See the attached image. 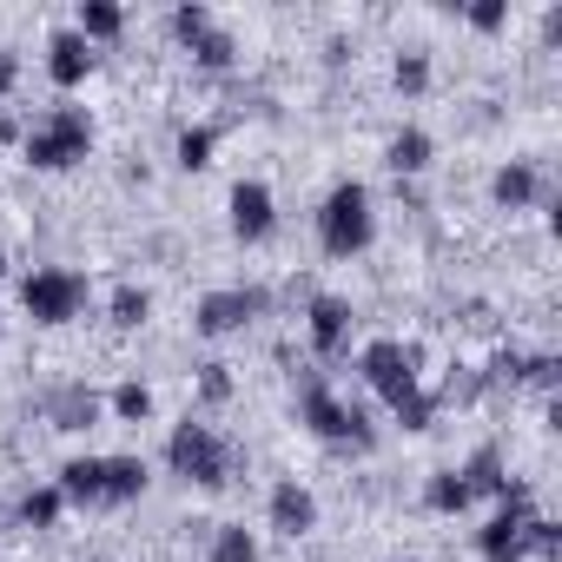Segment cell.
I'll list each match as a JSON object with an SVG mask.
<instances>
[{"label": "cell", "mask_w": 562, "mask_h": 562, "mask_svg": "<svg viewBox=\"0 0 562 562\" xmlns=\"http://www.w3.org/2000/svg\"><path fill=\"white\" fill-rule=\"evenodd\" d=\"M378 238V199L364 179H338L325 199H318V251L325 258H358L371 251Z\"/></svg>", "instance_id": "1"}, {"label": "cell", "mask_w": 562, "mask_h": 562, "mask_svg": "<svg viewBox=\"0 0 562 562\" xmlns=\"http://www.w3.org/2000/svg\"><path fill=\"white\" fill-rule=\"evenodd\" d=\"M93 153V113L87 106H47L27 133H21V159L34 166V172H74L80 159Z\"/></svg>", "instance_id": "2"}, {"label": "cell", "mask_w": 562, "mask_h": 562, "mask_svg": "<svg viewBox=\"0 0 562 562\" xmlns=\"http://www.w3.org/2000/svg\"><path fill=\"white\" fill-rule=\"evenodd\" d=\"M299 424H305L318 443H331V450H371V443H378L371 411L351 404V397H338L318 371H305V384H299Z\"/></svg>", "instance_id": "3"}, {"label": "cell", "mask_w": 562, "mask_h": 562, "mask_svg": "<svg viewBox=\"0 0 562 562\" xmlns=\"http://www.w3.org/2000/svg\"><path fill=\"white\" fill-rule=\"evenodd\" d=\"M166 463H172V476H186L192 490H225L232 470H238V450H232L212 424L186 417V424H172V437H166Z\"/></svg>", "instance_id": "4"}, {"label": "cell", "mask_w": 562, "mask_h": 562, "mask_svg": "<svg viewBox=\"0 0 562 562\" xmlns=\"http://www.w3.org/2000/svg\"><path fill=\"white\" fill-rule=\"evenodd\" d=\"M21 312H27L34 325H47V331L74 325V318L87 312V271H74V265H41V271H27V278H21Z\"/></svg>", "instance_id": "5"}, {"label": "cell", "mask_w": 562, "mask_h": 562, "mask_svg": "<svg viewBox=\"0 0 562 562\" xmlns=\"http://www.w3.org/2000/svg\"><path fill=\"white\" fill-rule=\"evenodd\" d=\"M358 371H364V384H371L384 404H404L411 391H424V351H417L411 338H371V345L358 351Z\"/></svg>", "instance_id": "6"}, {"label": "cell", "mask_w": 562, "mask_h": 562, "mask_svg": "<svg viewBox=\"0 0 562 562\" xmlns=\"http://www.w3.org/2000/svg\"><path fill=\"white\" fill-rule=\"evenodd\" d=\"M529 516H536V490H529L522 476H509L503 496H496V516L476 529V555H483V562H529V555H522Z\"/></svg>", "instance_id": "7"}, {"label": "cell", "mask_w": 562, "mask_h": 562, "mask_svg": "<svg viewBox=\"0 0 562 562\" xmlns=\"http://www.w3.org/2000/svg\"><path fill=\"white\" fill-rule=\"evenodd\" d=\"M265 312H271V292L265 285H218V292H205L192 305V331L199 338H232V331H245Z\"/></svg>", "instance_id": "8"}, {"label": "cell", "mask_w": 562, "mask_h": 562, "mask_svg": "<svg viewBox=\"0 0 562 562\" xmlns=\"http://www.w3.org/2000/svg\"><path fill=\"white\" fill-rule=\"evenodd\" d=\"M351 299H338V292H312L305 299V338H312V358L318 364H345L351 358Z\"/></svg>", "instance_id": "9"}, {"label": "cell", "mask_w": 562, "mask_h": 562, "mask_svg": "<svg viewBox=\"0 0 562 562\" xmlns=\"http://www.w3.org/2000/svg\"><path fill=\"white\" fill-rule=\"evenodd\" d=\"M225 212H232V238H238V245H265V238L278 232V199H271L265 179H238V186L225 192Z\"/></svg>", "instance_id": "10"}, {"label": "cell", "mask_w": 562, "mask_h": 562, "mask_svg": "<svg viewBox=\"0 0 562 562\" xmlns=\"http://www.w3.org/2000/svg\"><path fill=\"white\" fill-rule=\"evenodd\" d=\"M265 516H271V529L285 536V542L312 536V529H318V496H312V483L278 476V483H271V496H265Z\"/></svg>", "instance_id": "11"}, {"label": "cell", "mask_w": 562, "mask_h": 562, "mask_svg": "<svg viewBox=\"0 0 562 562\" xmlns=\"http://www.w3.org/2000/svg\"><path fill=\"white\" fill-rule=\"evenodd\" d=\"M41 417H47V430H67V437H74V430H93V424L106 417V397L74 378V384H54V391L41 397Z\"/></svg>", "instance_id": "12"}, {"label": "cell", "mask_w": 562, "mask_h": 562, "mask_svg": "<svg viewBox=\"0 0 562 562\" xmlns=\"http://www.w3.org/2000/svg\"><path fill=\"white\" fill-rule=\"evenodd\" d=\"M93 67H100V54H93V47L74 34V27H60V34L47 41V80H54L60 93H74V87H80Z\"/></svg>", "instance_id": "13"}, {"label": "cell", "mask_w": 562, "mask_h": 562, "mask_svg": "<svg viewBox=\"0 0 562 562\" xmlns=\"http://www.w3.org/2000/svg\"><path fill=\"white\" fill-rule=\"evenodd\" d=\"M490 199H496L503 212H529L536 199H549V186H542V172H536L529 159H503L496 179H490Z\"/></svg>", "instance_id": "14"}, {"label": "cell", "mask_w": 562, "mask_h": 562, "mask_svg": "<svg viewBox=\"0 0 562 562\" xmlns=\"http://www.w3.org/2000/svg\"><path fill=\"white\" fill-rule=\"evenodd\" d=\"M430 159H437V139H430L424 126H397V133L384 139V166L397 172V186L417 179V172H430Z\"/></svg>", "instance_id": "15"}, {"label": "cell", "mask_w": 562, "mask_h": 562, "mask_svg": "<svg viewBox=\"0 0 562 562\" xmlns=\"http://www.w3.org/2000/svg\"><path fill=\"white\" fill-rule=\"evenodd\" d=\"M146 457H100V503H139L146 496Z\"/></svg>", "instance_id": "16"}, {"label": "cell", "mask_w": 562, "mask_h": 562, "mask_svg": "<svg viewBox=\"0 0 562 562\" xmlns=\"http://www.w3.org/2000/svg\"><path fill=\"white\" fill-rule=\"evenodd\" d=\"M74 34H80L87 47L120 41V34H126V8H120V0H80V8H74Z\"/></svg>", "instance_id": "17"}, {"label": "cell", "mask_w": 562, "mask_h": 562, "mask_svg": "<svg viewBox=\"0 0 562 562\" xmlns=\"http://www.w3.org/2000/svg\"><path fill=\"white\" fill-rule=\"evenodd\" d=\"M457 470H463V483H470V503H476V496H503V483H509V470H503V443H476Z\"/></svg>", "instance_id": "18"}, {"label": "cell", "mask_w": 562, "mask_h": 562, "mask_svg": "<svg viewBox=\"0 0 562 562\" xmlns=\"http://www.w3.org/2000/svg\"><path fill=\"white\" fill-rule=\"evenodd\" d=\"M186 54H192V67H199V74H232V67L245 60V54H238V41H232L225 27H205Z\"/></svg>", "instance_id": "19"}, {"label": "cell", "mask_w": 562, "mask_h": 562, "mask_svg": "<svg viewBox=\"0 0 562 562\" xmlns=\"http://www.w3.org/2000/svg\"><path fill=\"white\" fill-rule=\"evenodd\" d=\"M67 503H80V509H100V457H74V463H60V483H54Z\"/></svg>", "instance_id": "20"}, {"label": "cell", "mask_w": 562, "mask_h": 562, "mask_svg": "<svg viewBox=\"0 0 562 562\" xmlns=\"http://www.w3.org/2000/svg\"><path fill=\"white\" fill-rule=\"evenodd\" d=\"M424 509H430V516H463V509H470V483H463V470H430V483H424Z\"/></svg>", "instance_id": "21"}, {"label": "cell", "mask_w": 562, "mask_h": 562, "mask_svg": "<svg viewBox=\"0 0 562 562\" xmlns=\"http://www.w3.org/2000/svg\"><path fill=\"white\" fill-rule=\"evenodd\" d=\"M391 87H397L404 100H424V93H430V54H424V47H404V54L391 60Z\"/></svg>", "instance_id": "22"}, {"label": "cell", "mask_w": 562, "mask_h": 562, "mask_svg": "<svg viewBox=\"0 0 562 562\" xmlns=\"http://www.w3.org/2000/svg\"><path fill=\"white\" fill-rule=\"evenodd\" d=\"M212 146H218V126H179V139H172L179 172H205L212 166Z\"/></svg>", "instance_id": "23"}, {"label": "cell", "mask_w": 562, "mask_h": 562, "mask_svg": "<svg viewBox=\"0 0 562 562\" xmlns=\"http://www.w3.org/2000/svg\"><path fill=\"white\" fill-rule=\"evenodd\" d=\"M106 318H113V331H139V325L153 318V292H146V285H120V292L106 299Z\"/></svg>", "instance_id": "24"}, {"label": "cell", "mask_w": 562, "mask_h": 562, "mask_svg": "<svg viewBox=\"0 0 562 562\" xmlns=\"http://www.w3.org/2000/svg\"><path fill=\"white\" fill-rule=\"evenodd\" d=\"M106 411H113L120 424H146V417H153V384H139V378H120V384L106 391Z\"/></svg>", "instance_id": "25"}, {"label": "cell", "mask_w": 562, "mask_h": 562, "mask_svg": "<svg viewBox=\"0 0 562 562\" xmlns=\"http://www.w3.org/2000/svg\"><path fill=\"white\" fill-rule=\"evenodd\" d=\"M212 562H258V536L245 522H212Z\"/></svg>", "instance_id": "26"}, {"label": "cell", "mask_w": 562, "mask_h": 562, "mask_svg": "<svg viewBox=\"0 0 562 562\" xmlns=\"http://www.w3.org/2000/svg\"><path fill=\"white\" fill-rule=\"evenodd\" d=\"M192 391H199V404H205V411H225V404H232V391H238V384H232V364L205 358V364H199V378H192Z\"/></svg>", "instance_id": "27"}, {"label": "cell", "mask_w": 562, "mask_h": 562, "mask_svg": "<svg viewBox=\"0 0 562 562\" xmlns=\"http://www.w3.org/2000/svg\"><path fill=\"white\" fill-rule=\"evenodd\" d=\"M522 555H536V562H562V522L536 509L529 529H522Z\"/></svg>", "instance_id": "28"}, {"label": "cell", "mask_w": 562, "mask_h": 562, "mask_svg": "<svg viewBox=\"0 0 562 562\" xmlns=\"http://www.w3.org/2000/svg\"><path fill=\"white\" fill-rule=\"evenodd\" d=\"M60 509H67V496H60L54 483H41V490H27V496H21V522H27V529H54V522H60Z\"/></svg>", "instance_id": "29"}, {"label": "cell", "mask_w": 562, "mask_h": 562, "mask_svg": "<svg viewBox=\"0 0 562 562\" xmlns=\"http://www.w3.org/2000/svg\"><path fill=\"white\" fill-rule=\"evenodd\" d=\"M483 397H490V378L470 371V364H457V371L443 378V391H437V404H483Z\"/></svg>", "instance_id": "30"}, {"label": "cell", "mask_w": 562, "mask_h": 562, "mask_svg": "<svg viewBox=\"0 0 562 562\" xmlns=\"http://www.w3.org/2000/svg\"><path fill=\"white\" fill-rule=\"evenodd\" d=\"M437 411H443V404H437V391H411L404 404H391L397 430H430V424H437Z\"/></svg>", "instance_id": "31"}, {"label": "cell", "mask_w": 562, "mask_h": 562, "mask_svg": "<svg viewBox=\"0 0 562 562\" xmlns=\"http://www.w3.org/2000/svg\"><path fill=\"white\" fill-rule=\"evenodd\" d=\"M166 27H172V41H179V47H192V41H199V34L212 27V8H205V0H179Z\"/></svg>", "instance_id": "32"}, {"label": "cell", "mask_w": 562, "mask_h": 562, "mask_svg": "<svg viewBox=\"0 0 562 562\" xmlns=\"http://www.w3.org/2000/svg\"><path fill=\"white\" fill-rule=\"evenodd\" d=\"M522 384H536L542 397H555V384H562V358H555V351H529V358H522Z\"/></svg>", "instance_id": "33"}, {"label": "cell", "mask_w": 562, "mask_h": 562, "mask_svg": "<svg viewBox=\"0 0 562 562\" xmlns=\"http://www.w3.org/2000/svg\"><path fill=\"white\" fill-rule=\"evenodd\" d=\"M463 21H470L476 34H503V27H509V0H476V8H463Z\"/></svg>", "instance_id": "34"}, {"label": "cell", "mask_w": 562, "mask_h": 562, "mask_svg": "<svg viewBox=\"0 0 562 562\" xmlns=\"http://www.w3.org/2000/svg\"><path fill=\"white\" fill-rule=\"evenodd\" d=\"M14 87H21V54H14V47H0V100H8Z\"/></svg>", "instance_id": "35"}, {"label": "cell", "mask_w": 562, "mask_h": 562, "mask_svg": "<svg viewBox=\"0 0 562 562\" xmlns=\"http://www.w3.org/2000/svg\"><path fill=\"white\" fill-rule=\"evenodd\" d=\"M21 133H27V126H21L14 113H0V146H21Z\"/></svg>", "instance_id": "36"}, {"label": "cell", "mask_w": 562, "mask_h": 562, "mask_svg": "<svg viewBox=\"0 0 562 562\" xmlns=\"http://www.w3.org/2000/svg\"><path fill=\"white\" fill-rule=\"evenodd\" d=\"M0 278H8V245H0Z\"/></svg>", "instance_id": "37"}, {"label": "cell", "mask_w": 562, "mask_h": 562, "mask_svg": "<svg viewBox=\"0 0 562 562\" xmlns=\"http://www.w3.org/2000/svg\"><path fill=\"white\" fill-rule=\"evenodd\" d=\"M0 338H8V318H0Z\"/></svg>", "instance_id": "38"}]
</instances>
